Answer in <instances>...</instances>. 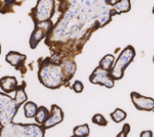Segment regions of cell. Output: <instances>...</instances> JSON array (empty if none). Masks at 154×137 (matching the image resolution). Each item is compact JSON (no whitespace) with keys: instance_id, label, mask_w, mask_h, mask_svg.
Masks as SVG:
<instances>
[{"instance_id":"8fae6325","label":"cell","mask_w":154,"mask_h":137,"mask_svg":"<svg viewBox=\"0 0 154 137\" xmlns=\"http://www.w3.org/2000/svg\"><path fill=\"white\" fill-rule=\"evenodd\" d=\"M26 59V55L20 54L16 51H10L6 55V61L11 66H13L17 71L20 72L22 74L26 73L27 72V68L25 67Z\"/></svg>"},{"instance_id":"484cf974","label":"cell","mask_w":154,"mask_h":137,"mask_svg":"<svg viewBox=\"0 0 154 137\" xmlns=\"http://www.w3.org/2000/svg\"><path fill=\"white\" fill-rule=\"evenodd\" d=\"M0 55H1V44H0Z\"/></svg>"},{"instance_id":"44dd1931","label":"cell","mask_w":154,"mask_h":137,"mask_svg":"<svg viewBox=\"0 0 154 137\" xmlns=\"http://www.w3.org/2000/svg\"><path fill=\"white\" fill-rule=\"evenodd\" d=\"M91 121L94 123V124H97V125H99V126H106V125L108 124L107 119L104 118L103 115H102V114H100V113L95 114V115L92 117Z\"/></svg>"},{"instance_id":"4316f807","label":"cell","mask_w":154,"mask_h":137,"mask_svg":"<svg viewBox=\"0 0 154 137\" xmlns=\"http://www.w3.org/2000/svg\"><path fill=\"white\" fill-rule=\"evenodd\" d=\"M70 137H78V136H75V135H72V136H70Z\"/></svg>"},{"instance_id":"2e32d148","label":"cell","mask_w":154,"mask_h":137,"mask_svg":"<svg viewBox=\"0 0 154 137\" xmlns=\"http://www.w3.org/2000/svg\"><path fill=\"white\" fill-rule=\"evenodd\" d=\"M49 115V110L45 107V106H41L38 107L37 112L35 114V121L38 125H43L45 121L46 120V119L48 118Z\"/></svg>"},{"instance_id":"3957f363","label":"cell","mask_w":154,"mask_h":137,"mask_svg":"<svg viewBox=\"0 0 154 137\" xmlns=\"http://www.w3.org/2000/svg\"><path fill=\"white\" fill-rule=\"evenodd\" d=\"M45 133L43 126L34 123L11 122L0 130V137H45Z\"/></svg>"},{"instance_id":"7a4b0ae2","label":"cell","mask_w":154,"mask_h":137,"mask_svg":"<svg viewBox=\"0 0 154 137\" xmlns=\"http://www.w3.org/2000/svg\"><path fill=\"white\" fill-rule=\"evenodd\" d=\"M77 71L74 59L53 61L50 58L39 61L38 79L40 83L49 89H58L67 85Z\"/></svg>"},{"instance_id":"6da1fadb","label":"cell","mask_w":154,"mask_h":137,"mask_svg":"<svg viewBox=\"0 0 154 137\" xmlns=\"http://www.w3.org/2000/svg\"><path fill=\"white\" fill-rule=\"evenodd\" d=\"M62 1L58 2L59 16L45 44L53 53V61L73 59L79 55L91 33L107 25L112 17V8L104 1Z\"/></svg>"},{"instance_id":"4fadbf2b","label":"cell","mask_w":154,"mask_h":137,"mask_svg":"<svg viewBox=\"0 0 154 137\" xmlns=\"http://www.w3.org/2000/svg\"><path fill=\"white\" fill-rule=\"evenodd\" d=\"M25 87H26V83L22 81V84L20 85H18L16 91H15V97H14V101L16 102L18 106H21L23 103H26L28 100L27 94L25 92Z\"/></svg>"},{"instance_id":"83f0119b","label":"cell","mask_w":154,"mask_h":137,"mask_svg":"<svg viewBox=\"0 0 154 137\" xmlns=\"http://www.w3.org/2000/svg\"><path fill=\"white\" fill-rule=\"evenodd\" d=\"M0 130H1V127H0Z\"/></svg>"},{"instance_id":"9c48e42d","label":"cell","mask_w":154,"mask_h":137,"mask_svg":"<svg viewBox=\"0 0 154 137\" xmlns=\"http://www.w3.org/2000/svg\"><path fill=\"white\" fill-rule=\"evenodd\" d=\"M131 100L137 110L140 111H152L154 108V100L151 97H147L139 94L137 92L130 94Z\"/></svg>"},{"instance_id":"603a6c76","label":"cell","mask_w":154,"mask_h":137,"mask_svg":"<svg viewBox=\"0 0 154 137\" xmlns=\"http://www.w3.org/2000/svg\"><path fill=\"white\" fill-rule=\"evenodd\" d=\"M153 133L151 131H143L140 133V137H152Z\"/></svg>"},{"instance_id":"9a60e30c","label":"cell","mask_w":154,"mask_h":137,"mask_svg":"<svg viewBox=\"0 0 154 137\" xmlns=\"http://www.w3.org/2000/svg\"><path fill=\"white\" fill-rule=\"evenodd\" d=\"M112 8L117 12V14H121V13H125L130 10L131 3L129 0H116V4Z\"/></svg>"},{"instance_id":"5b68a950","label":"cell","mask_w":154,"mask_h":137,"mask_svg":"<svg viewBox=\"0 0 154 137\" xmlns=\"http://www.w3.org/2000/svg\"><path fill=\"white\" fill-rule=\"evenodd\" d=\"M20 106L9 95L0 92V127H4L13 122Z\"/></svg>"},{"instance_id":"5bb4252c","label":"cell","mask_w":154,"mask_h":137,"mask_svg":"<svg viewBox=\"0 0 154 137\" xmlns=\"http://www.w3.org/2000/svg\"><path fill=\"white\" fill-rule=\"evenodd\" d=\"M21 4V1H15V0H0V13L7 14V13L13 12L14 7Z\"/></svg>"},{"instance_id":"7c38bea8","label":"cell","mask_w":154,"mask_h":137,"mask_svg":"<svg viewBox=\"0 0 154 137\" xmlns=\"http://www.w3.org/2000/svg\"><path fill=\"white\" fill-rule=\"evenodd\" d=\"M0 87L4 94H8L12 92H15L18 87L17 78L14 76H4L0 79Z\"/></svg>"},{"instance_id":"277c9868","label":"cell","mask_w":154,"mask_h":137,"mask_svg":"<svg viewBox=\"0 0 154 137\" xmlns=\"http://www.w3.org/2000/svg\"><path fill=\"white\" fill-rule=\"evenodd\" d=\"M136 57V50L132 46H128L120 53L115 65L109 71V74L114 81L121 80L124 77L125 70L130 63L134 60Z\"/></svg>"},{"instance_id":"d6986e66","label":"cell","mask_w":154,"mask_h":137,"mask_svg":"<svg viewBox=\"0 0 154 137\" xmlns=\"http://www.w3.org/2000/svg\"><path fill=\"white\" fill-rule=\"evenodd\" d=\"M73 135L78 137H88L90 135V127L87 123L76 126L73 129Z\"/></svg>"},{"instance_id":"ac0fdd59","label":"cell","mask_w":154,"mask_h":137,"mask_svg":"<svg viewBox=\"0 0 154 137\" xmlns=\"http://www.w3.org/2000/svg\"><path fill=\"white\" fill-rule=\"evenodd\" d=\"M114 62H115V57L113 56V55L108 54L100 60L99 66L98 67H100L101 68H103V70H104V71L109 72L112 68V67H113Z\"/></svg>"},{"instance_id":"cb8c5ba5","label":"cell","mask_w":154,"mask_h":137,"mask_svg":"<svg viewBox=\"0 0 154 137\" xmlns=\"http://www.w3.org/2000/svg\"><path fill=\"white\" fill-rule=\"evenodd\" d=\"M122 132H125L127 134H128L130 132V125L128 124V123H125V124H124V126L122 128Z\"/></svg>"},{"instance_id":"ba28073f","label":"cell","mask_w":154,"mask_h":137,"mask_svg":"<svg viewBox=\"0 0 154 137\" xmlns=\"http://www.w3.org/2000/svg\"><path fill=\"white\" fill-rule=\"evenodd\" d=\"M89 80L93 84H100L106 88H113L115 86V81L111 78L109 72L103 70L100 67L94 68V71L89 77Z\"/></svg>"},{"instance_id":"7402d4cb","label":"cell","mask_w":154,"mask_h":137,"mask_svg":"<svg viewBox=\"0 0 154 137\" xmlns=\"http://www.w3.org/2000/svg\"><path fill=\"white\" fill-rule=\"evenodd\" d=\"M72 89L75 91V93H81L84 90V85L80 81H75V83L72 85Z\"/></svg>"},{"instance_id":"d4e9b609","label":"cell","mask_w":154,"mask_h":137,"mask_svg":"<svg viewBox=\"0 0 154 137\" xmlns=\"http://www.w3.org/2000/svg\"><path fill=\"white\" fill-rule=\"evenodd\" d=\"M116 137H128V134L125 133V132H122V131H121V132H119V133L116 135Z\"/></svg>"},{"instance_id":"52a82bcc","label":"cell","mask_w":154,"mask_h":137,"mask_svg":"<svg viewBox=\"0 0 154 137\" xmlns=\"http://www.w3.org/2000/svg\"><path fill=\"white\" fill-rule=\"evenodd\" d=\"M34 25V30L30 38V46L32 49H35L41 41L47 37L54 27V23L51 20Z\"/></svg>"},{"instance_id":"30bf717a","label":"cell","mask_w":154,"mask_h":137,"mask_svg":"<svg viewBox=\"0 0 154 137\" xmlns=\"http://www.w3.org/2000/svg\"><path fill=\"white\" fill-rule=\"evenodd\" d=\"M64 119V112L62 108L58 107L57 105H52L51 106V111L49 112L48 118L45 121V123L42 126L45 129V131L59 124Z\"/></svg>"},{"instance_id":"e0dca14e","label":"cell","mask_w":154,"mask_h":137,"mask_svg":"<svg viewBox=\"0 0 154 137\" xmlns=\"http://www.w3.org/2000/svg\"><path fill=\"white\" fill-rule=\"evenodd\" d=\"M38 107L32 101H27L24 104V115L27 119H32L35 117Z\"/></svg>"},{"instance_id":"8992f818","label":"cell","mask_w":154,"mask_h":137,"mask_svg":"<svg viewBox=\"0 0 154 137\" xmlns=\"http://www.w3.org/2000/svg\"><path fill=\"white\" fill-rule=\"evenodd\" d=\"M54 0H42L38 1L36 6L32 8L30 16L34 24L50 21L54 14Z\"/></svg>"},{"instance_id":"ffe728a7","label":"cell","mask_w":154,"mask_h":137,"mask_svg":"<svg viewBox=\"0 0 154 137\" xmlns=\"http://www.w3.org/2000/svg\"><path fill=\"white\" fill-rule=\"evenodd\" d=\"M127 116H128L127 112L124 111L123 109H121V108H116L114 112H112L110 114V117L112 118V119H113L116 123H119V122L123 121L125 118H127Z\"/></svg>"}]
</instances>
